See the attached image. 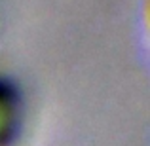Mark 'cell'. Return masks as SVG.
Returning a JSON list of instances; mask_svg holds the SVG:
<instances>
[{
	"instance_id": "obj_1",
	"label": "cell",
	"mask_w": 150,
	"mask_h": 146,
	"mask_svg": "<svg viewBox=\"0 0 150 146\" xmlns=\"http://www.w3.org/2000/svg\"><path fill=\"white\" fill-rule=\"evenodd\" d=\"M23 127V95L11 78L0 76V146H13Z\"/></svg>"
}]
</instances>
